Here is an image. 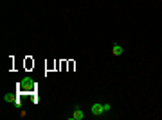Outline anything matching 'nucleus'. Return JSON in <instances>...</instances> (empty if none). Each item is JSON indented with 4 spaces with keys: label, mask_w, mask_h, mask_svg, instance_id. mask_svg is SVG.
I'll return each mask as SVG.
<instances>
[{
    "label": "nucleus",
    "mask_w": 162,
    "mask_h": 120,
    "mask_svg": "<svg viewBox=\"0 0 162 120\" xmlns=\"http://www.w3.org/2000/svg\"><path fill=\"white\" fill-rule=\"evenodd\" d=\"M20 86H22V90L24 91H31V90H34V81L31 77H25L24 81L20 83Z\"/></svg>",
    "instance_id": "obj_2"
},
{
    "label": "nucleus",
    "mask_w": 162,
    "mask_h": 120,
    "mask_svg": "<svg viewBox=\"0 0 162 120\" xmlns=\"http://www.w3.org/2000/svg\"><path fill=\"white\" fill-rule=\"evenodd\" d=\"M68 118H70V120H83V118H85V113H83V110H81V108H76V110H74V113H72Z\"/></svg>",
    "instance_id": "obj_3"
},
{
    "label": "nucleus",
    "mask_w": 162,
    "mask_h": 120,
    "mask_svg": "<svg viewBox=\"0 0 162 120\" xmlns=\"http://www.w3.org/2000/svg\"><path fill=\"white\" fill-rule=\"evenodd\" d=\"M13 104H15V108H16V110H18V108H22V102H20L18 99H16V100L13 102Z\"/></svg>",
    "instance_id": "obj_6"
},
{
    "label": "nucleus",
    "mask_w": 162,
    "mask_h": 120,
    "mask_svg": "<svg viewBox=\"0 0 162 120\" xmlns=\"http://www.w3.org/2000/svg\"><path fill=\"white\" fill-rule=\"evenodd\" d=\"M103 108H105V113H108L110 110H112V106H110V104H103Z\"/></svg>",
    "instance_id": "obj_7"
},
{
    "label": "nucleus",
    "mask_w": 162,
    "mask_h": 120,
    "mask_svg": "<svg viewBox=\"0 0 162 120\" xmlns=\"http://www.w3.org/2000/svg\"><path fill=\"white\" fill-rule=\"evenodd\" d=\"M4 100H5V102H15L16 97H15L13 93H5V95H4Z\"/></svg>",
    "instance_id": "obj_5"
},
{
    "label": "nucleus",
    "mask_w": 162,
    "mask_h": 120,
    "mask_svg": "<svg viewBox=\"0 0 162 120\" xmlns=\"http://www.w3.org/2000/svg\"><path fill=\"white\" fill-rule=\"evenodd\" d=\"M90 111H92V115H94V117H103V115H105V108H103L101 102H94L92 108H90Z\"/></svg>",
    "instance_id": "obj_1"
},
{
    "label": "nucleus",
    "mask_w": 162,
    "mask_h": 120,
    "mask_svg": "<svg viewBox=\"0 0 162 120\" xmlns=\"http://www.w3.org/2000/svg\"><path fill=\"white\" fill-rule=\"evenodd\" d=\"M112 52H114V56H121V54H123V47H121L119 43H114V47H112Z\"/></svg>",
    "instance_id": "obj_4"
}]
</instances>
